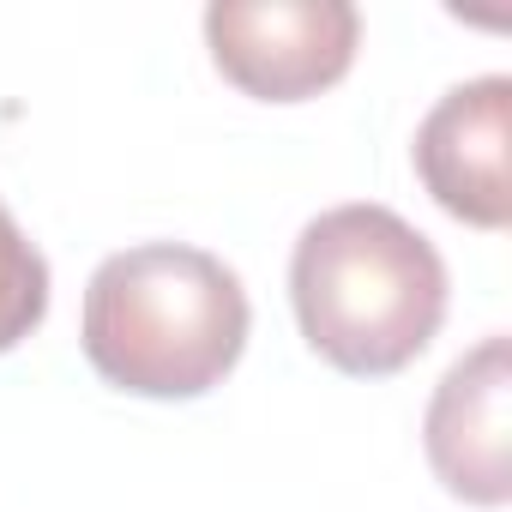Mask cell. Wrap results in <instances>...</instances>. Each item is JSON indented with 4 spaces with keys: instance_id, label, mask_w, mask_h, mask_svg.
Masks as SVG:
<instances>
[{
    "instance_id": "obj_2",
    "label": "cell",
    "mask_w": 512,
    "mask_h": 512,
    "mask_svg": "<svg viewBox=\"0 0 512 512\" xmlns=\"http://www.w3.org/2000/svg\"><path fill=\"white\" fill-rule=\"evenodd\" d=\"M247 290L205 247L139 241L91 272L85 356L133 398H199L247 350Z\"/></svg>"
},
{
    "instance_id": "obj_6",
    "label": "cell",
    "mask_w": 512,
    "mask_h": 512,
    "mask_svg": "<svg viewBox=\"0 0 512 512\" xmlns=\"http://www.w3.org/2000/svg\"><path fill=\"white\" fill-rule=\"evenodd\" d=\"M49 314V260L25 241L13 211L0 205V356L25 344Z\"/></svg>"
},
{
    "instance_id": "obj_4",
    "label": "cell",
    "mask_w": 512,
    "mask_h": 512,
    "mask_svg": "<svg viewBox=\"0 0 512 512\" xmlns=\"http://www.w3.org/2000/svg\"><path fill=\"white\" fill-rule=\"evenodd\" d=\"M428 464L446 482V494L470 506H506L512 500V356L506 332L482 338L470 356L446 368V380L428 398Z\"/></svg>"
},
{
    "instance_id": "obj_3",
    "label": "cell",
    "mask_w": 512,
    "mask_h": 512,
    "mask_svg": "<svg viewBox=\"0 0 512 512\" xmlns=\"http://www.w3.org/2000/svg\"><path fill=\"white\" fill-rule=\"evenodd\" d=\"M205 43L229 85L266 103H302L338 85L362 43L350 0H211Z\"/></svg>"
},
{
    "instance_id": "obj_5",
    "label": "cell",
    "mask_w": 512,
    "mask_h": 512,
    "mask_svg": "<svg viewBox=\"0 0 512 512\" xmlns=\"http://www.w3.org/2000/svg\"><path fill=\"white\" fill-rule=\"evenodd\" d=\"M506 139H512V79L488 73L452 85L416 127V175L440 211L476 229H506L512 181H506Z\"/></svg>"
},
{
    "instance_id": "obj_1",
    "label": "cell",
    "mask_w": 512,
    "mask_h": 512,
    "mask_svg": "<svg viewBox=\"0 0 512 512\" xmlns=\"http://www.w3.org/2000/svg\"><path fill=\"white\" fill-rule=\"evenodd\" d=\"M290 302L314 356L338 374L410 368L446 320V260L392 205H332L290 253Z\"/></svg>"
}]
</instances>
